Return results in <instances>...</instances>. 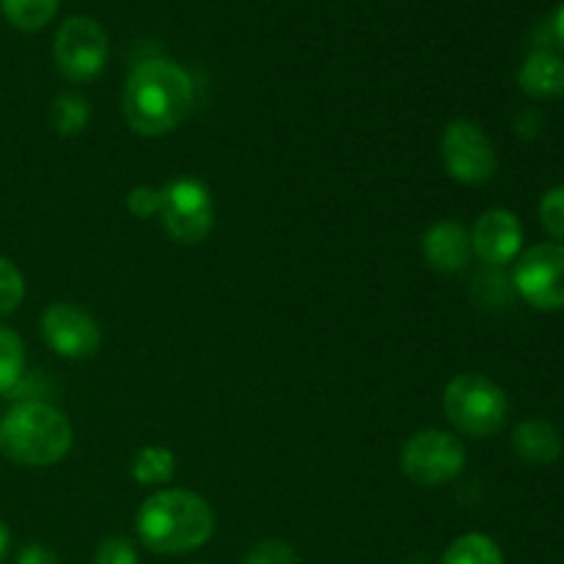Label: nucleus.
Segmentation results:
<instances>
[{"label":"nucleus","mask_w":564,"mask_h":564,"mask_svg":"<svg viewBox=\"0 0 564 564\" xmlns=\"http://www.w3.org/2000/svg\"><path fill=\"white\" fill-rule=\"evenodd\" d=\"M193 105V80L180 64L147 58L124 86V119L138 135L158 138L176 130Z\"/></svg>","instance_id":"nucleus-1"},{"label":"nucleus","mask_w":564,"mask_h":564,"mask_svg":"<svg viewBox=\"0 0 564 564\" xmlns=\"http://www.w3.org/2000/svg\"><path fill=\"white\" fill-rule=\"evenodd\" d=\"M215 532V512L191 490H160L138 510V534L154 554H191Z\"/></svg>","instance_id":"nucleus-2"},{"label":"nucleus","mask_w":564,"mask_h":564,"mask_svg":"<svg viewBox=\"0 0 564 564\" xmlns=\"http://www.w3.org/2000/svg\"><path fill=\"white\" fill-rule=\"evenodd\" d=\"M0 449L22 466H55L72 449V424L58 408L25 400L0 422Z\"/></svg>","instance_id":"nucleus-3"},{"label":"nucleus","mask_w":564,"mask_h":564,"mask_svg":"<svg viewBox=\"0 0 564 564\" xmlns=\"http://www.w3.org/2000/svg\"><path fill=\"white\" fill-rule=\"evenodd\" d=\"M446 419L471 438H490L507 424L510 402L490 378L477 372L457 375L444 391Z\"/></svg>","instance_id":"nucleus-4"},{"label":"nucleus","mask_w":564,"mask_h":564,"mask_svg":"<svg viewBox=\"0 0 564 564\" xmlns=\"http://www.w3.org/2000/svg\"><path fill=\"white\" fill-rule=\"evenodd\" d=\"M402 471L422 488H441L460 477L466 466V449L460 438L444 430H422L411 435L402 449Z\"/></svg>","instance_id":"nucleus-5"},{"label":"nucleus","mask_w":564,"mask_h":564,"mask_svg":"<svg viewBox=\"0 0 564 564\" xmlns=\"http://www.w3.org/2000/svg\"><path fill=\"white\" fill-rule=\"evenodd\" d=\"M53 58L69 80H91L108 61V33L91 17H69L55 33Z\"/></svg>","instance_id":"nucleus-6"},{"label":"nucleus","mask_w":564,"mask_h":564,"mask_svg":"<svg viewBox=\"0 0 564 564\" xmlns=\"http://www.w3.org/2000/svg\"><path fill=\"white\" fill-rule=\"evenodd\" d=\"M160 191L163 202L158 215L163 218L165 231L185 246L202 242L215 224V202L207 185L198 180H176Z\"/></svg>","instance_id":"nucleus-7"},{"label":"nucleus","mask_w":564,"mask_h":564,"mask_svg":"<svg viewBox=\"0 0 564 564\" xmlns=\"http://www.w3.org/2000/svg\"><path fill=\"white\" fill-rule=\"evenodd\" d=\"M516 290L529 306L540 312L564 308V246L562 242H540L529 248L516 264Z\"/></svg>","instance_id":"nucleus-8"},{"label":"nucleus","mask_w":564,"mask_h":564,"mask_svg":"<svg viewBox=\"0 0 564 564\" xmlns=\"http://www.w3.org/2000/svg\"><path fill=\"white\" fill-rule=\"evenodd\" d=\"M441 154L452 180L485 185L496 174V149L488 132L468 119L449 121L441 135Z\"/></svg>","instance_id":"nucleus-9"},{"label":"nucleus","mask_w":564,"mask_h":564,"mask_svg":"<svg viewBox=\"0 0 564 564\" xmlns=\"http://www.w3.org/2000/svg\"><path fill=\"white\" fill-rule=\"evenodd\" d=\"M42 336L64 358H91L102 341L97 319L75 303L47 306V312L42 314Z\"/></svg>","instance_id":"nucleus-10"},{"label":"nucleus","mask_w":564,"mask_h":564,"mask_svg":"<svg viewBox=\"0 0 564 564\" xmlns=\"http://www.w3.org/2000/svg\"><path fill=\"white\" fill-rule=\"evenodd\" d=\"M523 226L510 209H488L471 229V248L482 262L507 264L521 253Z\"/></svg>","instance_id":"nucleus-11"},{"label":"nucleus","mask_w":564,"mask_h":564,"mask_svg":"<svg viewBox=\"0 0 564 564\" xmlns=\"http://www.w3.org/2000/svg\"><path fill=\"white\" fill-rule=\"evenodd\" d=\"M471 235L455 220H441L424 235V257L438 273H460L471 262Z\"/></svg>","instance_id":"nucleus-12"},{"label":"nucleus","mask_w":564,"mask_h":564,"mask_svg":"<svg viewBox=\"0 0 564 564\" xmlns=\"http://www.w3.org/2000/svg\"><path fill=\"white\" fill-rule=\"evenodd\" d=\"M518 83L529 97L562 99L564 97V58L554 50H538L523 61Z\"/></svg>","instance_id":"nucleus-13"},{"label":"nucleus","mask_w":564,"mask_h":564,"mask_svg":"<svg viewBox=\"0 0 564 564\" xmlns=\"http://www.w3.org/2000/svg\"><path fill=\"white\" fill-rule=\"evenodd\" d=\"M512 449L532 466H551L562 455V435L554 424L543 419H527L512 433Z\"/></svg>","instance_id":"nucleus-14"},{"label":"nucleus","mask_w":564,"mask_h":564,"mask_svg":"<svg viewBox=\"0 0 564 564\" xmlns=\"http://www.w3.org/2000/svg\"><path fill=\"white\" fill-rule=\"evenodd\" d=\"M441 564H505V554L488 534H463L446 549Z\"/></svg>","instance_id":"nucleus-15"},{"label":"nucleus","mask_w":564,"mask_h":564,"mask_svg":"<svg viewBox=\"0 0 564 564\" xmlns=\"http://www.w3.org/2000/svg\"><path fill=\"white\" fill-rule=\"evenodd\" d=\"M6 20L20 31H39L47 25L58 11V0H0Z\"/></svg>","instance_id":"nucleus-16"},{"label":"nucleus","mask_w":564,"mask_h":564,"mask_svg":"<svg viewBox=\"0 0 564 564\" xmlns=\"http://www.w3.org/2000/svg\"><path fill=\"white\" fill-rule=\"evenodd\" d=\"M174 452L163 449V446H147L132 460V479L138 485H163L174 477Z\"/></svg>","instance_id":"nucleus-17"},{"label":"nucleus","mask_w":564,"mask_h":564,"mask_svg":"<svg viewBox=\"0 0 564 564\" xmlns=\"http://www.w3.org/2000/svg\"><path fill=\"white\" fill-rule=\"evenodd\" d=\"M25 372V347L11 328H0V394L9 397Z\"/></svg>","instance_id":"nucleus-18"},{"label":"nucleus","mask_w":564,"mask_h":564,"mask_svg":"<svg viewBox=\"0 0 564 564\" xmlns=\"http://www.w3.org/2000/svg\"><path fill=\"white\" fill-rule=\"evenodd\" d=\"M88 102L77 94H61L55 97L53 108H50V121H53V130L58 135H77V132L86 130L88 124Z\"/></svg>","instance_id":"nucleus-19"},{"label":"nucleus","mask_w":564,"mask_h":564,"mask_svg":"<svg viewBox=\"0 0 564 564\" xmlns=\"http://www.w3.org/2000/svg\"><path fill=\"white\" fill-rule=\"evenodd\" d=\"M22 297H25V279H22L14 262L0 257V317L14 312L22 303Z\"/></svg>","instance_id":"nucleus-20"},{"label":"nucleus","mask_w":564,"mask_h":564,"mask_svg":"<svg viewBox=\"0 0 564 564\" xmlns=\"http://www.w3.org/2000/svg\"><path fill=\"white\" fill-rule=\"evenodd\" d=\"M242 564H297V554L286 540H262L248 551Z\"/></svg>","instance_id":"nucleus-21"},{"label":"nucleus","mask_w":564,"mask_h":564,"mask_svg":"<svg viewBox=\"0 0 564 564\" xmlns=\"http://www.w3.org/2000/svg\"><path fill=\"white\" fill-rule=\"evenodd\" d=\"M540 220L545 231L556 240H564V185L551 187L540 202Z\"/></svg>","instance_id":"nucleus-22"},{"label":"nucleus","mask_w":564,"mask_h":564,"mask_svg":"<svg viewBox=\"0 0 564 564\" xmlns=\"http://www.w3.org/2000/svg\"><path fill=\"white\" fill-rule=\"evenodd\" d=\"M94 564H138V554H135V549H132L130 540L108 538L97 549Z\"/></svg>","instance_id":"nucleus-23"},{"label":"nucleus","mask_w":564,"mask_h":564,"mask_svg":"<svg viewBox=\"0 0 564 564\" xmlns=\"http://www.w3.org/2000/svg\"><path fill=\"white\" fill-rule=\"evenodd\" d=\"M160 202H163V191L141 185L130 193V198H127V207H130V213L138 215V218H149V215L160 213Z\"/></svg>","instance_id":"nucleus-24"},{"label":"nucleus","mask_w":564,"mask_h":564,"mask_svg":"<svg viewBox=\"0 0 564 564\" xmlns=\"http://www.w3.org/2000/svg\"><path fill=\"white\" fill-rule=\"evenodd\" d=\"M17 564H58V560H55L53 551L44 549V545H25V549L20 551V556H17Z\"/></svg>","instance_id":"nucleus-25"},{"label":"nucleus","mask_w":564,"mask_h":564,"mask_svg":"<svg viewBox=\"0 0 564 564\" xmlns=\"http://www.w3.org/2000/svg\"><path fill=\"white\" fill-rule=\"evenodd\" d=\"M549 28H551V39H554V42L564 50V3L554 11V17H551Z\"/></svg>","instance_id":"nucleus-26"},{"label":"nucleus","mask_w":564,"mask_h":564,"mask_svg":"<svg viewBox=\"0 0 564 564\" xmlns=\"http://www.w3.org/2000/svg\"><path fill=\"white\" fill-rule=\"evenodd\" d=\"M6 551H9V529H6V523L0 521V560L6 556Z\"/></svg>","instance_id":"nucleus-27"}]
</instances>
